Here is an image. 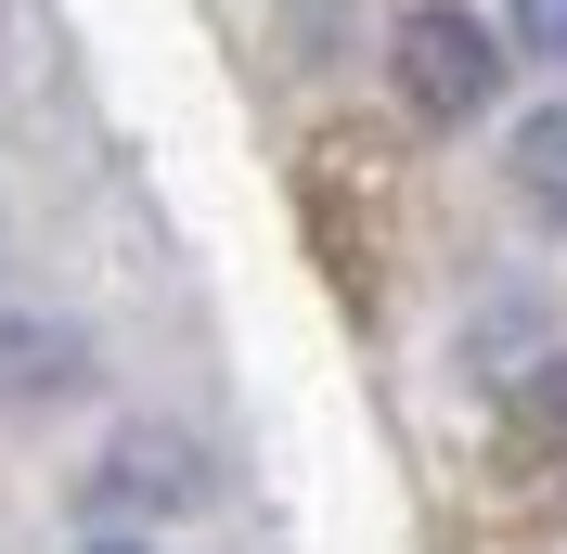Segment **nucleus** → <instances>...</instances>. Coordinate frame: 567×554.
<instances>
[{
	"mask_svg": "<svg viewBox=\"0 0 567 554\" xmlns=\"http://www.w3.org/2000/svg\"><path fill=\"white\" fill-rule=\"evenodd\" d=\"M388 65H400V104H413V116H439V130H464V116L491 104L503 52H491V39H477V27H464L452 0H425V13H400Z\"/></svg>",
	"mask_w": 567,
	"mask_h": 554,
	"instance_id": "obj_1",
	"label": "nucleus"
},
{
	"mask_svg": "<svg viewBox=\"0 0 567 554\" xmlns=\"http://www.w3.org/2000/svg\"><path fill=\"white\" fill-rule=\"evenodd\" d=\"M516 181H542V207H567V116H542L529 155H516Z\"/></svg>",
	"mask_w": 567,
	"mask_h": 554,
	"instance_id": "obj_2",
	"label": "nucleus"
},
{
	"mask_svg": "<svg viewBox=\"0 0 567 554\" xmlns=\"http://www.w3.org/2000/svg\"><path fill=\"white\" fill-rule=\"evenodd\" d=\"M516 39H529L542 65H567V0H516Z\"/></svg>",
	"mask_w": 567,
	"mask_h": 554,
	"instance_id": "obj_3",
	"label": "nucleus"
},
{
	"mask_svg": "<svg viewBox=\"0 0 567 554\" xmlns=\"http://www.w3.org/2000/svg\"><path fill=\"white\" fill-rule=\"evenodd\" d=\"M78 554H142V542H78Z\"/></svg>",
	"mask_w": 567,
	"mask_h": 554,
	"instance_id": "obj_4",
	"label": "nucleus"
}]
</instances>
